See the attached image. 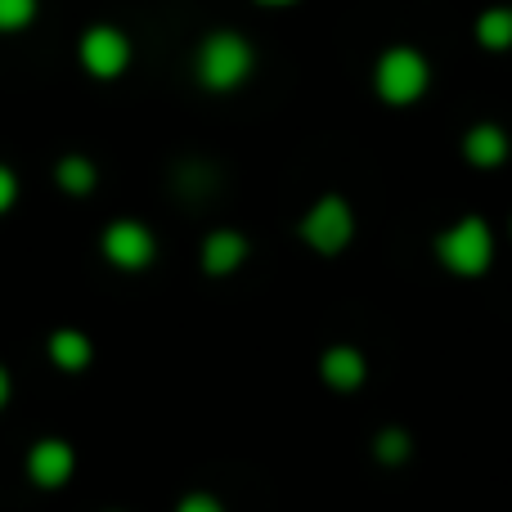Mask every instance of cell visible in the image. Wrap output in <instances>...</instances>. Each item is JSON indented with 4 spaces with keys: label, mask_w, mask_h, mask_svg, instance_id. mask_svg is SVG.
Instances as JSON below:
<instances>
[{
    "label": "cell",
    "mask_w": 512,
    "mask_h": 512,
    "mask_svg": "<svg viewBox=\"0 0 512 512\" xmlns=\"http://www.w3.org/2000/svg\"><path fill=\"white\" fill-rule=\"evenodd\" d=\"M256 5H274V9H279V5H292V0H256Z\"/></svg>",
    "instance_id": "cell-19"
},
{
    "label": "cell",
    "mask_w": 512,
    "mask_h": 512,
    "mask_svg": "<svg viewBox=\"0 0 512 512\" xmlns=\"http://www.w3.org/2000/svg\"><path fill=\"white\" fill-rule=\"evenodd\" d=\"M373 454H378L382 463H400V459H409V436H405V432H382L378 441H373Z\"/></svg>",
    "instance_id": "cell-15"
},
{
    "label": "cell",
    "mask_w": 512,
    "mask_h": 512,
    "mask_svg": "<svg viewBox=\"0 0 512 512\" xmlns=\"http://www.w3.org/2000/svg\"><path fill=\"white\" fill-rule=\"evenodd\" d=\"M351 234H355L351 203L337 194H324L306 216H301V239H306L319 256H337L346 243H351Z\"/></svg>",
    "instance_id": "cell-4"
},
{
    "label": "cell",
    "mask_w": 512,
    "mask_h": 512,
    "mask_svg": "<svg viewBox=\"0 0 512 512\" xmlns=\"http://www.w3.org/2000/svg\"><path fill=\"white\" fill-rule=\"evenodd\" d=\"M90 355H95V346H90V337L81 333V328H59V333L50 337V360L59 364V369L81 373L90 364Z\"/></svg>",
    "instance_id": "cell-11"
},
{
    "label": "cell",
    "mask_w": 512,
    "mask_h": 512,
    "mask_svg": "<svg viewBox=\"0 0 512 512\" xmlns=\"http://www.w3.org/2000/svg\"><path fill=\"white\" fill-rule=\"evenodd\" d=\"M436 256H441L445 270L463 274V279L486 274L490 261H495V234H490V225L481 221V216H463V221H454L450 230L436 239Z\"/></svg>",
    "instance_id": "cell-2"
},
{
    "label": "cell",
    "mask_w": 512,
    "mask_h": 512,
    "mask_svg": "<svg viewBox=\"0 0 512 512\" xmlns=\"http://www.w3.org/2000/svg\"><path fill=\"white\" fill-rule=\"evenodd\" d=\"M14 198H18V180H14V171L9 167H0V216L14 207Z\"/></svg>",
    "instance_id": "cell-16"
},
{
    "label": "cell",
    "mask_w": 512,
    "mask_h": 512,
    "mask_svg": "<svg viewBox=\"0 0 512 512\" xmlns=\"http://www.w3.org/2000/svg\"><path fill=\"white\" fill-rule=\"evenodd\" d=\"M252 63H256V54L239 32H212L198 45L194 68L207 90H239L252 77Z\"/></svg>",
    "instance_id": "cell-1"
},
{
    "label": "cell",
    "mask_w": 512,
    "mask_h": 512,
    "mask_svg": "<svg viewBox=\"0 0 512 512\" xmlns=\"http://www.w3.org/2000/svg\"><path fill=\"white\" fill-rule=\"evenodd\" d=\"M9 387H14V382H9L5 364H0V409H5V405H9Z\"/></svg>",
    "instance_id": "cell-18"
},
{
    "label": "cell",
    "mask_w": 512,
    "mask_h": 512,
    "mask_svg": "<svg viewBox=\"0 0 512 512\" xmlns=\"http://www.w3.org/2000/svg\"><path fill=\"white\" fill-rule=\"evenodd\" d=\"M72 468H77V454H72V445L59 441V436H45V441H36L32 450H27V477L45 490L68 486Z\"/></svg>",
    "instance_id": "cell-7"
},
{
    "label": "cell",
    "mask_w": 512,
    "mask_h": 512,
    "mask_svg": "<svg viewBox=\"0 0 512 512\" xmlns=\"http://www.w3.org/2000/svg\"><path fill=\"white\" fill-rule=\"evenodd\" d=\"M319 373H324V382L333 391H355L369 369H364V355L355 346H328L324 360H319Z\"/></svg>",
    "instance_id": "cell-9"
},
{
    "label": "cell",
    "mask_w": 512,
    "mask_h": 512,
    "mask_svg": "<svg viewBox=\"0 0 512 512\" xmlns=\"http://www.w3.org/2000/svg\"><path fill=\"white\" fill-rule=\"evenodd\" d=\"M54 180H59L68 194H90V189H95V180H99V171H95V162H90V158L68 153V158L54 167Z\"/></svg>",
    "instance_id": "cell-13"
},
{
    "label": "cell",
    "mask_w": 512,
    "mask_h": 512,
    "mask_svg": "<svg viewBox=\"0 0 512 512\" xmlns=\"http://www.w3.org/2000/svg\"><path fill=\"white\" fill-rule=\"evenodd\" d=\"M248 261V239L239 230H216L203 243V270L207 274H234Z\"/></svg>",
    "instance_id": "cell-8"
},
{
    "label": "cell",
    "mask_w": 512,
    "mask_h": 512,
    "mask_svg": "<svg viewBox=\"0 0 512 512\" xmlns=\"http://www.w3.org/2000/svg\"><path fill=\"white\" fill-rule=\"evenodd\" d=\"M36 18V0H0V32H23Z\"/></svg>",
    "instance_id": "cell-14"
},
{
    "label": "cell",
    "mask_w": 512,
    "mask_h": 512,
    "mask_svg": "<svg viewBox=\"0 0 512 512\" xmlns=\"http://www.w3.org/2000/svg\"><path fill=\"white\" fill-rule=\"evenodd\" d=\"M463 158H468L472 167H499V162L508 158V135L490 122L472 126V131L463 135Z\"/></svg>",
    "instance_id": "cell-10"
},
{
    "label": "cell",
    "mask_w": 512,
    "mask_h": 512,
    "mask_svg": "<svg viewBox=\"0 0 512 512\" xmlns=\"http://www.w3.org/2000/svg\"><path fill=\"white\" fill-rule=\"evenodd\" d=\"M126 63H131V41H126V32H117V27H90L86 36H81V68L90 72V77H122Z\"/></svg>",
    "instance_id": "cell-5"
},
{
    "label": "cell",
    "mask_w": 512,
    "mask_h": 512,
    "mask_svg": "<svg viewBox=\"0 0 512 512\" xmlns=\"http://www.w3.org/2000/svg\"><path fill=\"white\" fill-rule=\"evenodd\" d=\"M158 243H153L149 225L140 221H113L104 230V256L117 265V270H144L153 261Z\"/></svg>",
    "instance_id": "cell-6"
},
{
    "label": "cell",
    "mask_w": 512,
    "mask_h": 512,
    "mask_svg": "<svg viewBox=\"0 0 512 512\" xmlns=\"http://www.w3.org/2000/svg\"><path fill=\"white\" fill-rule=\"evenodd\" d=\"M427 81H432V68H427V59L414 45H391L378 59V68H373V86H378V95L387 104H418Z\"/></svg>",
    "instance_id": "cell-3"
},
{
    "label": "cell",
    "mask_w": 512,
    "mask_h": 512,
    "mask_svg": "<svg viewBox=\"0 0 512 512\" xmlns=\"http://www.w3.org/2000/svg\"><path fill=\"white\" fill-rule=\"evenodd\" d=\"M176 512H225V508H221V499H212V495H185Z\"/></svg>",
    "instance_id": "cell-17"
},
{
    "label": "cell",
    "mask_w": 512,
    "mask_h": 512,
    "mask_svg": "<svg viewBox=\"0 0 512 512\" xmlns=\"http://www.w3.org/2000/svg\"><path fill=\"white\" fill-rule=\"evenodd\" d=\"M477 41L486 45V50H508L512 45V9H504V5H495V9H486V14L477 18Z\"/></svg>",
    "instance_id": "cell-12"
}]
</instances>
